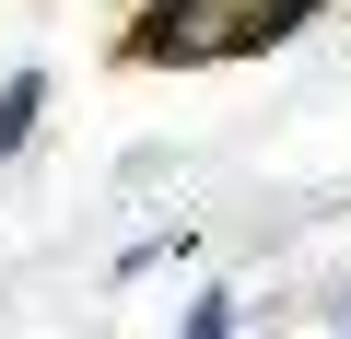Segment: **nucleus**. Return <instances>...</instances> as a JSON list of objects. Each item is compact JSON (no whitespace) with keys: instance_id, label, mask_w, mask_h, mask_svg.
Segmentation results:
<instances>
[{"instance_id":"f03ea898","label":"nucleus","mask_w":351,"mask_h":339,"mask_svg":"<svg viewBox=\"0 0 351 339\" xmlns=\"http://www.w3.org/2000/svg\"><path fill=\"white\" fill-rule=\"evenodd\" d=\"M36 105H47V71H12V82H0V164L36 140Z\"/></svg>"},{"instance_id":"7ed1b4c3","label":"nucleus","mask_w":351,"mask_h":339,"mask_svg":"<svg viewBox=\"0 0 351 339\" xmlns=\"http://www.w3.org/2000/svg\"><path fill=\"white\" fill-rule=\"evenodd\" d=\"M339 339H351V316H339Z\"/></svg>"},{"instance_id":"f257e3e1","label":"nucleus","mask_w":351,"mask_h":339,"mask_svg":"<svg viewBox=\"0 0 351 339\" xmlns=\"http://www.w3.org/2000/svg\"><path fill=\"white\" fill-rule=\"evenodd\" d=\"M129 59H141V71L223 59V0H141V24H129Z\"/></svg>"}]
</instances>
